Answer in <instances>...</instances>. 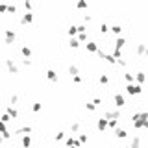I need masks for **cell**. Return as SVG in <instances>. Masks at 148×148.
<instances>
[{"mask_svg":"<svg viewBox=\"0 0 148 148\" xmlns=\"http://www.w3.org/2000/svg\"><path fill=\"white\" fill-rule=\"evenodd\" d=\"M128 93H131V95H139V93H141V87H139V85H130V87H128Z\"/></svg>","mask_w":148,"mask_h":148,"instance_id":"cell-1","label":"cell"},{"mask_svg":"<svg viewBox=\"0 0 148 148\" xmlns=\"http://www.w3.org/2000/svg\"><path fill=\"white\" fill-rule=\"evenodd\" d=\"M115 100H117V104H119V106H124V98H122V96L117 95V96H115Z\"/></svg>","mask_w":148,"mask_h":148,"instance_id":"cell-2","label":"cell"}]
</instances>
